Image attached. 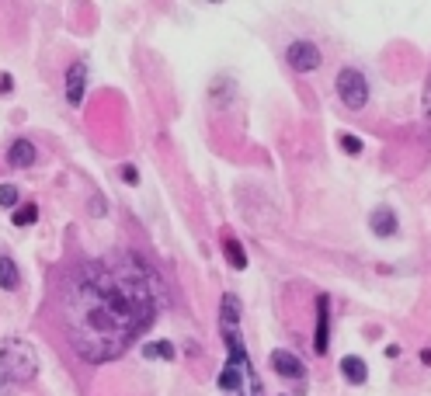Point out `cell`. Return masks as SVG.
Segmentation results:
<instances>
[{
  "label": "cell",
  "instance_id": "cell-10",
  "mask_svg": "<svg viewBox=\"0 0 431 396\" xmlns=\"http://www.w3.org/2000/svg\"><path fill=\"white\" fill-rule=\"evenodd\" d=\"M341 375H345L351 386H362L365 375H369V369H365V362H362L358 355H348V358H341Z\"/></svg>",
  "mask_w": 431,
  "mask_h": 396
},
{
  "label": "cell",
  "instance_id": "cell-20",
  "mask_svg": "<svg viewBox=\"0 0 431 396\" xmlns=\"http://www.w3.org/2000/svg\"><path fill=\"white\" fill-rule=\"evenodd\" d=\"M11 87H14V80L4 73V77H0V91H11Z\"/></svg>",
  "mask_w": 431,
  "mask_h": 396
},
{
  "label": "cell",
  "instance_id": "cell-17",
  "mask_svg": "<svg viewBox=\"0 0 431 396\" xmlns=\"http://www.w3.org/2000/svg\"><path fill=\"white\" fill-rule=\"evenodd\" d=\"M338 143H341V146H345L351 156H358V153H362V139H358V136H348V132H341V139H338Z\"/></svg>",
  "mask_w": 431,
  "mask_h": 396
},
{
  "label": "cell",
  "instance_id": "cell-2",
  "mask_svg": "<svg viewBox=\"0 0 431 396\" xmlns=\"http://www.w3.org/2000/svg\"><path fill=\"white\" fill-rule=\"evenodd\" d=\"M38 372V362H35V351L25 345V341H4L0 345V375L8 382H28L32 375Z\"/></svg>",
  "mask_w": 431,
  "mask_h": 396
},
{
  "label": "cell",
  "instance_id": "cell-11",
  "mask_svg": "<svg viewBox=\"0 0 431 396\" xmlns=\"http://www.w3.org/2000/svg\"><path fill=\"white\" fill-rule=\"evenodd\" d=\"M18 281H21V275H18V264H14L11 257H4V254H0V289H18Z\"/></svg>",
  "mask_w": 431,
  "mask_h": 396
},
{
  "label": "cell",
  "instance_id": "cell-5",
  "mask_svg": "<svg viewBox=\"0 0 431 396\" xmlns=\"http://www.w3.org/2000/svg\"><path fill=\"white\" fill-rule=\"evenodd\" d=\"M331 299L327 296H320L316 299V334H313V351L316 355H327V345H331Z\"/></svg>",
  "mask_w": 431,
  "mask_h": 396
},
{
  "label": "cell",
  "instance_id": "cell-6",
  "mask_svg": "<svg viewBox=\"0 0 431 396\" xmlns=\"http://www.w3.org/2000/svg\"><path fill=\"white\" fill-rule=\"evenodd\" d=\"M84 91H87V63H84V60H77V63L67 70V101H70L73 108H80Z\"/></svg>",
  "mask_w": 431,
  "mask_h": 396
},
{
  "label": "cell",
  "instance_id": "cell-14",
  "mask_svg": "<svg viewBox=\"0 0 431 396\" xmlns=\"http://www.w3.org/2000/svg\"><path fill=\"white\" fill-rule=\"evenodd\" d=\"M237 323H240V303L233 292H226L223 296V327H237Z\"/></svg>",
  "mask_w": 431,
  "mask_h": 396
},
{
  "label": "cell",
  "instance_id": "cell-1",
  "mask_svg": "<svg viewBox=\"0 0 431 396\" xmlns=\"http://www.w3.org/2000/svg\"><path fill=\"white\" fill-rule=\"evenodd\" d=\"M164 310V286L139 254L84 261L63 281V330L84 362H112Z\"/></svg>",
  "mask_w": 431,
  "mask_h": 396
},
{
  "label": "cell",
  "instance_id": "cell-8",
  "mask_svg": "<svg viewBox=\"0 0 431 396\" xmlns=\"http://www.w3.org/2000/svg\"><path fill=\"white\" fill-rule=\"evenodd\" d=\"M369 226H372V233L375 237H393L397 233V212L393 209H372V219H369Z\"/></svg>",
  "mask_w": 431,
  "mask_h": 396
},
{
  "label": "cell",
  "instance_id": "cell-19",
  "mask_svg": "<svg viewBox=\"0 0 431 396\" xmlns=\"http://www.w3.org/2000/svg\"><path fill=\"white\" fill-rule=\"evenodd\" d=\"M424 119L431 122V77H428V84H424Z\"/></svg>",
  "mask_w": 431,
  "mask_h": 396
},
{
  "label": "cell",
  "instance_id": "cell-21",
  "mask_svg": "<svg viewBox=\"0 0 431 396\" xmlns=\"http://www.w3.org/2000/svg\"><path fill=\"white\" fill-rule=\"evenodd\" d=\"M421 362H424V365H431V351H421Z\"/></svg>",
  "mask_w": 431,
  "mask_h": 396
},
{
  "label": "cell",
  "instance_id": "cell-3",
  "mask_svg": "<svg viewBox=\"0 0 431 396\" xmlns=\"http://www.w3.org/2000/svg\"><path fill=\"white\" fill-rule=\"evenodd\" d=\"M338 97L348 104V108H365V101H369V84H365V77L358 73V70H351V67H345L341 73H338Z\"/></svg>",
  "mask_w": 431,
  "mask_h": 396
},
{
  "label": "cell",
  "instance_id": "cell-7",
  "mask_svg": "<svg viewBox=\"0 0 431 396\" xmlns=\"http://www.w3.org/2000/svg\"><path fill=\"white\" fill-rule=\"evenodd\" d=\"M272 369H275L279 375H286V379H303V375H306V365H303L292 351H286V348H275V351H272Z\"/></svg>",
  "mask_w": 431,
  "mask_h": 396
},
{
  "label": "cell",
  "instance_id": "cell-9",
  "mask_svg": "<svg viewBox=\"0 0 431 396\" xmlns=\"http://www.w3.org/2000/svg\"><path fill=\"white\" fill-rule=\"evenodd\" d=\"M35 156H38V150H35L32 139H14L11 150H8V163H11V167H32Z\"/></svg>",
  "mask_w": 431,
  "mask_h": 396
},
{
  "label": "cell",
  "instance_id": "cell-12",
  "mask_svg": "<svg viewBox=\"0 0 431 396\" xmlns=\"http://www.w3.org/2000/svg\"><path fill=\"white\" fill-rule=\"evenodd\" d=\"M11 222H14V226H21V230L35 226V222H38V205H35V202H28V205H18V209L11 212Z\"/></svg>",
  "mask_w": 431,
  "mask_h": 396
},
{
  "label": "cell",
  "instance_id": "cell-18",
  "mask_svg": "<svg viewBox=\"0 0 431 396\" xmlns=\"http://www.w3.org/2000/svg\"><path fill=\"white\" fill-rule=\"evenodd\" d=\"M122 178H126V185H139V171L132 163H122Z\"/></svg>",
  "mask_w": 431,
  "mask_h": 396
},
{
  "label": "cell",
  "instance_id": "cell-16",
  "mask_svg": "<svg viewBox=\"0 0 431 396\" xmlns=\"http://www.w3.org/2000/svg\"><path fill=\"white\" fill-rule=\"evenodd\" d=\"M0 209H18V188L0 185Z\"/></svg>",
  "mask_w": 431,
  "mask_h": 396
},
{
  "label": "cell",
  "instance_id": "cell-4",
  "mask_svg": "<svg viewBox=\"0 0 431 396\" xmlns=\"http://www.w3.org/2000/svg\"><path fill=\"white\" fill-rule=\"evenodd\" d=\"M286 60H289V67H292L296 73H313V70H320L323 56H320V49H316L313 42L299 38V42H292V45L286 49Z\"/></svg>",
  "mask_w": 431,
  "mask_h": 396
},
{
  "label": "cell",
  "instance_id": "cell-15",
  "mask_svg": "<svg viewBox=\"0 0 431 396\" xmlns=\"http://www.w3.org/2000/svg\"><path fill=\"white\" fill-rule=\"evenodd\" d=\"M143 355H146V358H164V362H171L178 351H174V345H171V341H153V345H146V348H143Z\"/></svg>",
  "mask_w": 431,
  "mask_h": 396
},
{
  "label": "cell",
  "instance_id": "cell-13",
  "mask_svg": "<svg viewBox=\"0 0 431 396\" xmlns=\"http://www.w3.org/2000/svg\"><path fill=\"white\" fill-rule=\"evenodd\" d=\"M223 254H226V261H230V264H233L237 271H244V268H247V254H244L240 240L226 237V240H223Z\"/></svg>",
  "mask_w": 431,
  "mask_h": 396
}]
</instances>
